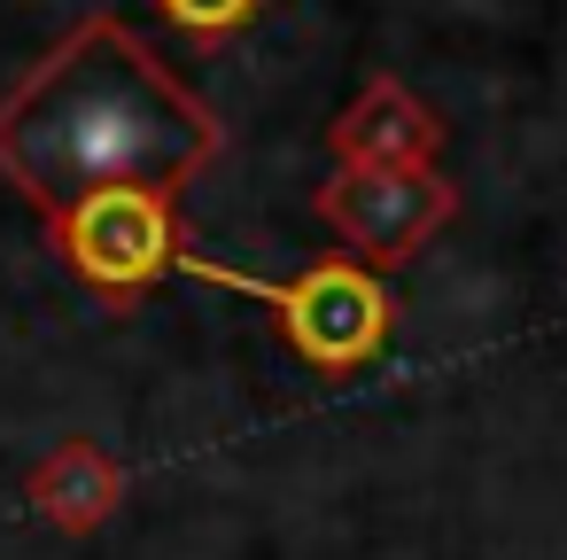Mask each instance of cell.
Returning a JSON list of instances; mask_svg holds the SVG:
<instances>
[{"label": "cell", "instance_id": "6da1fadb", "mask_svg": "<svg viewBox=\"0 0 567 560\" xmlns=\"http://www.w3.org/2000/svg\"><path fill=\"white\" fill-rule=\"evenodd\" d=\"M218 156V110L110 9L79 17L0 94V180L40 218L102 187H148L179 203Z\"/></svg>", "mask_w": 567, "mask_h": 560}, {"label": "cell", "instance_id": "7a4b0ae2", "mask_svg": "<svg viewBox=\"0 0 567 560\" xmlns=\"http://www.w3.org/2000/svg\"><path fill=\"white\" fill-rule=\"evenodd\" d=\"M179 273L210 281V288H234L249 304L272 312V327L288 335V350L311 366V374H358L389 350V327H396V296L381 273L350 265V257H319L303 265L296 281H249L234 265H210V257H179Z\"/></svg>", "mask_w": 567, "mask_h": 560}, {"label": "cell", "instance_id": "3957f363", "mask_svg": "<svg viewBox=\"0 0 567 560\" xmlns=\"http://www.w3.org/2000/svg\"><path fill=\"white\" fill-rule=\"evenodd\" d=\"M48 242L71 265V281L94 288L110 312H141L156 296V281H172L187 257L179 203L148 195V187H102V195L63 203L48 218Z\"/></svg>", "mask_w": 567, "mask_h": 560}, {"label": "cell", "instance_id": "277c9868", "mask_svg": "<svg viewBox=\"0 0 567 560\" xmlns=\"http://www.w3.org/2000/svg\"><path fill=\"white\" fill-rule=\"evenodd\" d=\"M319 226H334L342 257L365 273H396L412 265L451 218H458V187L443 172H327V187L311 195Z\"/></svg>", "mask_w": 567, "mask_h": 560}, {"label": "cell", "instance_id": "5b68a950", "mask_svg": "<svg viewBox=\"0 0 567 560\" xmlns=\"http://www.w3.org/2000/svg\"><path fill=\"white\" fill-rule=\"evenodd\" d=\"M327 156L342 172H435L443 156V118L404 86V79H365L358 102L327 125Z\"/></svg>", "mask_w": 567, "mask_h": 560}, {"label": "cell", "instance_id": "8992f818", "mask_svg": "<svg viewBox=\"0 0 567 560\" xmlns=\"http://www.w3.org/2000/svg\"><path fill=\"white\" fill-rule=\"evenodd\" d=\"M24 498L48 529L63 537H94L117 506H125V467L94 444V436H63L32 475H24Z\"/></svg>", "mask_w": 567, "mask_h": 560}, {"label": "cell", "instance_id": "52a82bcc", "mask_svg": "<svg viewBox=\"0 0 567 560\" xmlns=\"http://www.w3.org/2000/svg\"><path fill=\"white\" fill-rule=\"evenodd\" d=\"M156 9L187 32V40H203V48H218V40H234V32H249L272 0H156Z\"/></svg>", "mask_w": 567, "mask_h": 560}]
</instances>
